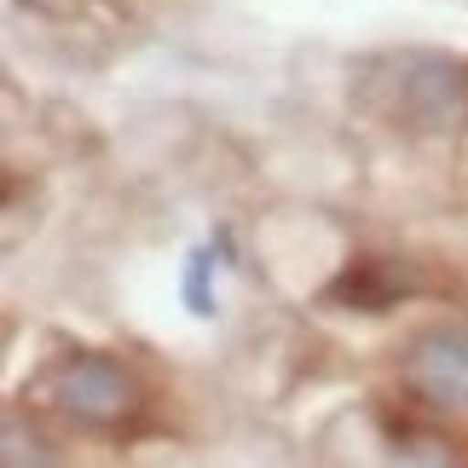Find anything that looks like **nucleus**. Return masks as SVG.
I'll return each mask as SVG.
<instances>
[{
    "label": "nucleus",
    "instance_id": "nucleus-3",
    "mask_svg": "<svg viewBox=\"0 0 468 468\" xmlns=\"http://www.w3.org/2000/svg\"><path fill=\"white\" fill-rule=\"evenodd\" d=\"M399 388L428 410H468V330H422L399 358Z\"/></svg>",
    "mask_w": 468,
    "mask_h": 468
},
{
    "label": "nucleus",
    "instance_id": "nucleus-2",
    "mask_svg": "<svg viewBox=\"0 0 468 468\" xmlns=\"http://www.w3.org/2000/svg\"><path fill=\"white\" fill-rule=\"evenodd\" d=\"M388 64H393V99H388L393 122L417 133H440L468 116V76L445 52H399Z\"/></svg>",
    "mask_w": 468,
    "mask_h": 468
},
{
    "label": "nucleus",
    "instance_id": "nucleus-6",
    "mask_svg": "<svg viewBox=\"0 0 468 468\" xmlns=\"http://www.w3.org/2000/svg\"><path fill=\"white\" fill-rule=\"evenodd\" d=\"M0 457H6V468H24V463H47V452H41V440H24V422H17V410H12V417H6V452H0Z\"/></svg>",
    "mask_w": 468,
    "mask_h": 468
},
{
    "label": "nucleus",
    "instance_id": "nucleus-8",
    "mask_svg": "<svg viewBox=\"0 0 468 468\" xmlns=\"http://www.w3.org/2000/svg\"><path fill=\"white\" fill-rule=\"evenodd\" d=\"M208 243H214V249H220V261H226V266H238V243H231V231H226V226H220V231H214V238H208Z\"/></svg>",
    "mask_w": 468,
    "mask_h": 468
},
{
    "label": "nucleus",
    "instance_id": "nucleus-4",
    "mask_svg": "<svg viewBox=\"0 0 468 468\" xmlns=\"http://www.w3.org/2000/svg\"><path fill=\"white\" fill-rule=\"evenodd\" d=\"M405 290H410V283L399 278V266L370 255V261H353L347 272L330 283V301H335V307H353V313H388Z\"/></svg>",
    "mask_w": 468,
    "mask_h": 468
},
{
    "label": "nucleus",
    "instance_id": "nucleus-1",
    "mask_svg": "<svg viewBox=\"0 0 468 468\" xmlns=\"http://www.w3.org/2000/svg\"><path fill=\"white\" fill-rule=\"evenodd\" d=\"M52 405H58L76 428L116 434V428L139 422L145 388H139V376L111 353H64L58 370H52Z\"/></svg>",
    "mask_w": 468,
    "mask_h": 468
},
{
    "label": "nucleus",
    "instance_id": "nucleus-5",
    "mask_svg": "<svg viewBox=\"0 0 468 468\" xmlns=\"http://www.w3.org/2000/svg\"><path fill=\"white\" fill-rule=\"evenodd\" d=\"M214 261H220V249H214V243H203V249H191V255H186V283H179V295H186V307L197 318L214 313Z\"/></svg>",
    "mask_w": 468,
    "mask_h": 468
},
{
    "label": "nucleus",
    "instance_id": "nucleus-7",
    "mask_svg": "<svg viewBox=\"0 0 468 468\" xmlns=\"http://www.w3.org/2000/svg\"><path fill=\"white\" fill-rule=\"evenodd\" d=\"M393 457H399V463H457L452 445H445V440H428V434L405 440V445H393Z\"/></svg>",
    "mask_w": 468,
    "mask_h": 468
}]
</instances>
